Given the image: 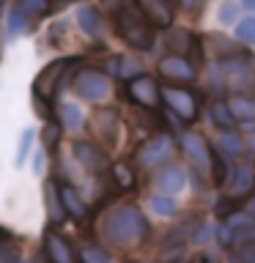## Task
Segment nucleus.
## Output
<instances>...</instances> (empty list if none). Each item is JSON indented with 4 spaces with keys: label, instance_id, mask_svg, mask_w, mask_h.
I'll use <instances>...</instances> for the list:
<instances>
[{
    "label": "nucleus",
    "instance_id": "nucleus-37",
    "mask_svg": "<svg viewBox=\"0 0 255 263\" xmlns=\"http://www.w3.org/2000/svg\"><path fill=\"white\" fill-rule=\"evenodd\" d=\"M121 77L123 80H135V77H140V74H143V71H140V63L137 61H132V58H121Z\"/></svg>",
    "mask_w": 255,
    "mask_h": 263
},
{
    "label": "nucleus",
    "instance_id": "nucleus-5",
    "mask_svg": "<svg viewBox=\"0 0 255 263\" xmlns=\"http://www.w3.org/2000/svg\"><path fill=\"white\" fill-rule=\"evenodd\" d=\"M74 93H77L82 102H102V99L110 96V80H107V74L96 71V69H82L77 71V77H74Z\"/></svg>",
    "mask_w": 255,
    "mask_h": 263
},
{
    "label": "nucleus",
    "instance_id": "nucleus-39",
    "mask_svg": "<svg viewBox=\"0 0 255 263\" xmlns=\"http://www.w3.org/2000/svg\"><path fill=\"white\" fill-rule=\"evenodd\" d=\"M236 260H239V263H255V241H250V244H239Z\"/></svg>",
    "mask_w": 255,
    "mask_h": 263
},
{
    "label": "nucleus",
    "instance_id": "nucleus-26",
    "mask_svg": "<svg viewBox=\"0 0 255 263\" xmlns=\"http://www.w3.org/2000/svg\"><path fill=\"white\" fill-rule=\"evenodd\" d=\"M80 263H118V258H113L110 252L96 244H85L80 250Z\"/></svg>",
    "mask_w": 255,
    "mask_h": 263
},
{
    "label": "nucleus",
    "instance_id": "nucleus-44",
    "mask_svg": "<svg viewBox=\"0 0 255 263\" xmlns=\"http://www.w3.org/2000/svg\"><path fill=\"white\" fill-rule=\"evenodd\" d=\"M244 8H250V11H255V0H242Z\"/></svg>",
    "mask_w": 255,
    "mask_h": 263
},
{
    "label": "nucleus",
    "instance_id": "nucleus-24",
    "mask_svg": "<svg viewBox=\"0 0 255 263\" xmlns=\"http://www.w3.org/2000/svg\"><path fill=\"white\" fill-rule=\"evenodd\" d=\"M195 41H197V39L192 36V33H187V30H178V28H173V30L168 33V47L173 49L170 55H184L187 49L195 44Z\"/></svg>",
    "mask_w": 255,
    "mask_h": 263
},
{
    "label": "nucleus",
    "instance_id": "nucleus-29",
    "mask_svg": "<svg viewBox=\"0 0 255 263\" xmlns=\"http://www.w3.org/2000/svg\"><path fill=\"white\" fill-rule=\"evenodd\" d=\"M28 20H30V16L25 14V11H20V8H14V11L8 14V36H11V39L22 36V33L30 28V22H28Z\"/></svg>",
    "mask_w": 255,
    "mask_h": 263
},
{
    "label": "nucleus",
    "instance_id": "nucleus-28",
    "mask_svg": "<svg viewBox=\"0 0 255 263\" xmlns=\"http://www.w3.org/2000/svg\"><path fill=\"white\" fill-rule=\"evenodd\" d=\"M110 170H113V181H115V186H121V189H132V186H135V173H132L129 164L115 162Z\"/></svg>",
    "mask_w": 255,
    "mask_h": 263
},
{
    "label": "nucleus",
    "instance_id": "nucleus-22",
    "mask_svg": "<svg viewBox=\"0 0 255 263\" xmlns=\"http://www.w3.org/2000/svg\"><path fill=\"white\" fill-rule=\"evenodd\" d=\"M58 118H61V126L66 132H77L82 126V110L71 102H63L61 107H58Z\"/></svg>",
    "mask_w": 255,
    "mask_h": 263
},
{
    "label": "nucleus",
    "instance_id": "nucleus-49",
    "mask_svg": "<svg viewBox=\"0 0 255 263\" xmlns=\"http://www.w3.org/2000/svg\"><path fill=\"white\" fill-rule=\"evenodd\" d=\"M0 3H3V0H0Z\"/></svg>",
    "mask_w": 255,
    "mask_h": 263
},
{
    "label": "nucleus",
    "instance_id": "nucleus-38",
    "mask_svg": "<svg viewBox=\"0 0 255 263\" xmlns=\"http://www.w3.org/2000/svg\"><path fill=\"white\" fill-rule=\"evenodd\" d=\"M214 233H217V228H214L211 222H203V225H201V228H197L195 233H192V241H195V244H206V241H209V238H211Z\"/></svg>",
    "mask_w": 255,
    "mask_h": 263
},
{
    "label": "nucleus",
    "instance_id": "nucleus-27",
    "mask_svg": "<svg viewBox=\"0 0 255 263\" xmlns=\"http://www.w3.org/2000/svg\"><path fill=\"white\" fill-rule=\"evenodd\" d=\"M49 6H52V0H16V8H20V11H25L30 20L44 16V14L49 11Z\"/></svg>",
    "mask_w": 255,
    "mask_h": 263
},
{
    "label": "nucleus",
    "instance_id": "nucleus-21",
    "mask_svg": "<svg viewBox=\"0 0 255 263\" xmlns=\"http://www.w3.org/2000/svg\"><path fill=\"white\" fill-rule=\"evenodd\" d=\"M209 118H211V123H214L217 129H222V132H233L236 118H233V112H230L228 102H211V107H209Z\"/></svg>",
    "mask_w": 255,
    "mask_h": 263
},
{
    "label": "nucleus",
    "instance_id": "nucleus-13",
    "mask_svg": "<svg viewBox=\"0 0 255 263\" xmlns=\"http://www.w3.org/2000/svg\"><path fill=\"white\" fill-rule=\"evenodd\" d=\"M137 8L154 28H170L173 22V6L170 0H137Z\"/></svg>",
    "mask_w": 255,
    "mask_h": 263
},
{
    "label": "nucleus",
    "instance_id": "nucleus-2",
    "mask_svg": "<svg viewBox=\"0 0 255 263\" xmlns=\"http://www.w3.org/2000/svg\"><path fill=\"white\" fill-rule=\"evenodd\" d=\"M118 36L135 49H154V25L143 16L140 8H126L118 11Z\"/></svg>",
    "mask_w": 255,
    "mask_h": 263
},
{
    "label": "nucleus",
    "instance_id": "nucleus-1",
    "mask_svg": "<svg viewBox=\"0 0 255 263\" xmlns=\"http://www.w3.org/2000/svg\"><path fill=\"white\" fill-rule=\"evenodd\" d=\"M148 236V222L145 214L135 203H118L110 209L102 219V238L113 247L132 250V247L143 244Z\"/></svg>",
    "mask_w": 255,
    "mask_h": 263
},
{
    "label": "nucleus",
    "instance_id": "nucleus-9",
    "mask_svg": "<svg viewBox=\"0 0 255 263\" xmlns=\"http://www.w3.org/2000/svg\"><path fill=\"white\" fill-rule=\"evenodd\" d=\"M129 99L140 107H148V110H154L156 104H159L162 99V90L156 85L154 77H148V74H140L129 82Z\"/></svg>",
    "mask_w": 255,
    "mask_h": 263
},
{
    "label": "nucleus",
    "instance_id": "nucleus-11",
    "mask_svg": "<svg viewBox=\"0 0 255 263\" xmlns=\"http://www.w3.org/2000/svg\"><path fill=\"white\" fill-rule=\"evenodd\" d=\"M71 151H74V159H77L85 170H90V173H102L107 167L104 148H99L96 143H90V140H77Z\"/></svg>",
    "mask_w": 255,
    "mask_h": 263
},
{
    "label": "nucleus",
    "instance_id": "nucleus-42",
    "mask_svg": "<svg viewBox=\"0 0 255 263\" xmlns=\"http://www.w3.org/2000/svg\"><path fill=\"white\" fill-rule=\"evenodd\" d=\"M189 263H209V258H206V255H195V258L189 260Z\"/></svg>",
    "mask_w": 255,
    "mask_h": 263
},
{
    "label": "nucleus",
    "instance_id": "nucleus-17",
    "mask_svg": "<svg viewBox=\"0 0 255 263\" xmlns=\"http://www.w3.org/2000/svg\"><path fill=\"white\" fill-rule=\"evenodd\" d=\"M230 176H233L230 184H228L230 197H242V195H247L255 186V167L252 164H239V167H233Z\"/></svg>",
    "mask_w": 255,
    "mask_h": 263
},
{
    "label": "nucleus",
    "instance_id": "nucleus-20",
    "mask_svg": "<svg viewBox=\"0 0 255 263\" xmlns=\"http://www.w3.org/2000/svg\"><path fill=\"white\" fill-rule=\"evenodd\" d=\"M228 107H230V112H233V118L236 121H252L255 118V99L252 96H247V93H233L228 99Z\"/></svg>",
    "mask_w": 255,
    "mask_h": 263
},
{
    "label": "nucleus",
    "instance_id": "nucleus-10",
    "mask_svg": "<svg viewBox=\"0 0 255 263\" xmlns=\"http://www.w3.org/2000/svg\"><path fill=\"white\" fill-rule=\"evenodd\" d=\"M159 74L168 82H189L195 80V63L187 61L184 55H165L159 61Z\"/></svg>",
    "mask_w": 255,
    "mask_h": 263
},
{
    "label": "nucleus",
    "instance_id": "nucleus-33",
    "mask_svg": "<svg viewBox=\"0 0 255 263\" xmlns=\"http://www.w3.org/2000/svg\"><path fill=\"white\" fill-rule=\"evenodd\" d=\"M228 176H230V170H228V162L222 159V154H214V162H211V181L217 186H222L228 181Z\"/></svg>",
    "mask_w": 255,
    "mask_h": 263
},
{
    "label": "nucleus",
    "instance_id": "nucleus-40",
    "mask_svg": "<svg viewBox=\"0 0 255 263\" xmlns=\"http://www.w3.org/2000/svg\"><path fill=\"white\" fill-rule=\"evenodd\" d=\"M217 244L220 247H230V244H233V230H230L225 222L217 225Z\"/></svg>",
    "mask_w": 255,
    "mask_h": 263
},
{
    "label": "nucleus",
    "instance_id": "nucleus-6",
    "mask_svg": "<svg viewBox=\"0 0 255 263\" xmlns=\"http://www.w3.org/2000/svg\"><path fill=\"white\" fill-rule=\"evenodd\" d=\"M173 148H176V143H173V137H170V135H156V137L145 140V143L137 148L135 159H137L140 167L154 170V167H159V164H165V162L170 159Z\"/></svg>",
    "mask_w": 255,
    "mask_h": 263
},
{
    "label": "nucleus",
    "instance_id": "nucleus-31",
    "mask_svg": "<svg viewBox=\"0 0 255 263\" xmlns=\"http://www.w3.org/2000/svg\"><path fill=\"white\" fill-rule=\"evenodd\" d=\"M217 22L225 25V28L239 22V3H233V0H222L220 8H217Z\"/></svg>",
    "mask_w": 255,
    "mask_h": 263
},
{
    "label": "nucleus",
    "instance_id": "nucleus-41",
    "mask_svg": "<svg viewBox=\"0 0 255 263\" xmlns=\"http://www.w3.org/2000/svg\"><path fill=\"white\" fill-rule=\"evenodd\" d=\"M44 167H47L44 148H39V151H33V173H36V176H44Z\"/></svg>",
    "mask_w": 255,
    "mask_h": 263
},
{
    "label": "nucleus",
    "instance_id": "nucleus-8",
    "mask_svg": "<svg viewBox=\"0 0 255 263\" xmlns=\"http://www.w3.org/2000/svg\"><path fill=\"white\" fill-rule=\"evenodd\" d=\"M162 102L168 104L170 115H176L178 121H187V123H192L197 118V110H201L197 107V96L187 88H165Z\"/></svg>",
    "mask_w": 255,
    "mask_h": 263
},
{
    "label": "nucleus",
    "instance_id": "nucleus-19",
    "mask_svg": "<svg viewBox=\"0 0 255 263\" xmlns=\"http://www.w3.org/2000/svg\"><path fill=\"white\" fill-rule=\"evenodd\" d=\"M58 189H61V197H63V205H66V211H69V217L85 219L88 209H85V203H82V197H80L77 189H74L71 184H58Z\"/></svg>",
    "mask_w": 255,
    "mask_h": 263
},
{
    "label": "nucleus",
    "instance_id": "nucleus-32",
    "mask_svg": "<svg viewBox=\"0 0 255 263\" xmlns=\"http://www.w3.org/2000/svg\"><path fill=\"white\" fill-rule=\"evenodd\" d=\"M236 39L244 44H255V16H244L236 22Z\"/></svg>",
    "mask_w": 255,
    "mask_h": 263
},
{
    "label": "nucleus",
    "instance_id": "nucleus-30",
    "mask_svg": "<svg viewBox=\"0 0 255 263\" xmlns=\"http://www.w3.org/2000/svg\"><path fill=\"white\" fill-rule=\"evenodd\" d=\"M61 121H47L44 132H41V145H44V151H52V148H58V143H61Z\"/></svg>",
    "mask_w": 255,
    "mask_h": 263
},
{
    "label": "nucleus",
    "instance_id": "nucleus-25",
    "mask_svg": "<svg viewBox=\"0 0 255 263\" xmlns=\"http://www.w3.org/2000/svg\"><path fill=\"white\" fill-rule=\"evenodd\" d=\"M217 148H220L222 156L233 159V156H239L244 151V143L239 140V135H233V132H222V135L217 137Z\"/></svg>",
    "mask_w": 255,
    "mask_h": 263
},
{
    "label": "nucleus",
    "instance_id": "nucleus-34",
    "mask_svg": "<svg viewBox=\"0 0 255 263\" xmlns=\"http://www.w3.org/2000/svg\"><path fill=\"white\" fill-rule=\"evenodd\" d=\"M225 219H228L225 225H228L230 230H242V228H250V225H255V217H252L250 211H233V214H228Z\"/></svg>",
    "mask_w": 255,
    "mask_h": 263
},
{
    "label": "nucleus",
    "instance_id": "nucleus-47",
    "mask_svg": "<svg viewBox=\"0 0 255 263\" xmlns=\"http://www.w3.org/2000/svg\"><path fill=\"white\" fill-rule=\"evenodd\" d=\"M250 148H252V151H255V135H252V140H250Z\"/></svg>",
    "mask_w": 255,
    "mask_h": 263
},
{
    "label": "nucleus",
    "instance_id": "nucleus-36",
    "mask_svg": "<svg viewBox=\"0 0 255 263\" xmlns=\"http://www.w3.org/2000/svg\"><path fill=\"white\" fill-rule=\"evenodd\" d=\"M0 263H20V250L14 247L11 238L0 241Z\"/></svg>",
    "mask_w": 255,
    "mask_h": 263
},
{
    "label": "nucleus",
    "instance_id": "nucleus-16",
    "mask_svg": "<svg viewBox=\"0 0 255 263\" xmlns=\"http://www.w3.org/2000/svg\"><path fill=\"white\" fill-rule=\"evenodd\" d=\"M44 250H47V258L49 263H74V255L69 250L63 236H58V230L49 228L44 233Z\"/></svg>",
    "mask_w": 255,
    "mask_h": 263
},
{
    "label": "nucleus",
    "instance_id": "nucleus-48",
    "mask_svg": "<svg viewBox=\"0 0 255 263\" xmlns=\"http://www.w3.org/2000/svg\"><path fill=\"white\" fill-rule=\"evenodd\" d=\"M61 3H71V0H61Z\"/></svg>",
    "mask_w": 255,
    "mask_h": 263
},
{
    "label": "nucleus",
    "instance_id": "nucleus-46",
    "mask_svg": "<svg viewBox=\"0 0 255 263\" xmlns=\"http://www.w3.org/2000/svg\"><path fill=\"white\" fill-rule=\"evenodd\" d=\"M6 238H11V236H8V230H6V228H0V241H6Z\"/></svg>",
    "mask_w": 255,
    "mask_h": 263
},
{
    "label": "nucleus",
    "instance_id": "nucleus-12",
    "mask_svg": "<svg viewBox=\"0 0 255 263\" xmlns=\"http://www.w3.org/2000/svg\"><path fill=\"white\" fill-rule=\"evenodd\" d=\"M94 132H96V137H102L107 145H113L115 140H118V132H121V115H118V110H113V107L96 110V115H94Z\"/></svg>",
    "mask_w": 255,
    "mask_h": 263
},
{
    "label": "nucleus",
    "instance_id": "nucleus-7",
    "mask_svg": "<svg viewBox=\"0 0 255 263\" xmlns=\"http://www.w3.org/2000/svg\"><path fill=\"white\" fill-rule=\"evenodd\" d=\"M74 63V58H61V61H52V63H47L44 69L39 71V77L33 80V93L41 96V99H52L58 90V85H61V80H63V74L69 71V66Z\"/></svg>",
    "mask_w": 255,
    "mask_h": 263
},
{
    "label": "nucleus",
    "instance_id": "nucleus-45",
    "mask_svg": "<svg viewBox=\"0 0 255 263\" xmlns=\"http://www.w3.org/2000/svg\"><path fill=\"white\" fill-rule=\"evenodd\" d=\"M247 211H250L252 217H255V197H250V205H247Z\"/></svg>",
    "mask_w": 255,
    "mask_h": 263
},
{
    "label": "nucleus",
    "instance_id": "nucleus-15",
    "mask_svg": "<svg viewBox=\"0 0 255 263\" xmlns=\"http://www.w3.org/2000/svg\"><path fill=\"white\" fill-rule=\"evenodd\" d=\"M74 20H77L80 30L85 33L90 39H99L104 33V20H102V11L94 6H80L77 14H74Z\"/></svg>",
    "mask_w": 255,
    "mask_h": 263
},
{
    "label": "nucleus",
    "instance_id": "nucleus-3",
    "mask_svg": "<svg viewBox=\"0 0 255 263\" xmlns=\"http://www.w3.org/2000/svg\"><path fill=\"white\" fill-rule=\"evenodd\" d=\"M220 74L230 88H252L255 85V58L250 52H233L222 58Z\"/></svg>",
    "mask_w": 255,
    "mask_h": 263
},
{
    "label": "nucleus",
    "instance_id": "nucleus-14",
    "mask_svg": "<svg viewBox=\"0 0 255 263\" xmlns=\"http://www.w3.org/2000/svg\"><path fill=\"white\" fill-rule=\"evenodd\" d=\"M44 203H47V219L52 222V225H61V222L69 219V211H66V205H63L58 181H47L44 184Z\"/></svg>",
    "mask_w": 255,
    "mask_h": 263
},
{
    "label": "nucleus",
    "instance_id": "nucleus-18",
    "mask_svg": "<svg viewBox=\"0 0 255 263\" xmlns=\"http://www.w3.org/2000/svg\"><path fill=\"white\" fill-rule=\"evenodd\" d=\"M156 186H159V192L165 195H178L181 189L187 186V176L184 170L176 167V164H170V167H165L159 176H156Z\"/></svg>",
    "mask_w": 255,
    "mask_h": 263
},
{
    "label": "nucleus",
    "instance_id": "nucleus-23",
    "mask_svg": "<svg viewBox=\"0 0 255 263\" xmlns=\"http://www.w3.org/2000/svg\"><path fill=\"white\" fill-rule=\"evenodd\" d=\"M151 211L156 214V217H173V214L178 211V203H176V197L173 195H165V192H156L151 195Z\"/></svg>",
    "mask_w": 255,
    "mask_h": 263
},
{
    "label": "nucleus",
    "instance_id": "nucleus-35",
    "mask_svg": "<svg viewBox=\"0 0 255 263\" xmlns=\"http://www.w3.org/2000/svg\"><path fill=\"white\" fill-rule=\"evenodd\" d=\"M33 135H36L33 129H25V132H22V137H20V151H16V167H22L25 159H28L30 145H33Z\"/></svg>",
    "mask_w": 255,
    "mask_h": 263
},
{
    "label": "nucleus",
    "instance_id": "nucleus-43",
    "mask_svg": "<svg viewBox=\"0 0 255 263\" xmlns=\"http://www.w3.org/2000/svg\"><path fill=\"white\" fill-rule=\"evenodd\" d=\"M181 3H184V8H195L197 3H201V0H181Z\"/></svg>",
    "mask_w": 255,
    "mask_h": 263
},
{
    "label": "nucleus",
    "instance_id": "nucleus-4",
    "mask_svg": "<svg viewBox=\"0 0 255 263\" xmlns=\"http://www.w3.org/2000/svg\"><path fill=\"white\" fill-rule=\"evenodd\" d=\"M181 148H184V156L189 162V167H192L201 178H211V162H214V154L209 143L195 135V132H184L181 135Z\"/></svg>",
    "mask_w": 255,
    "mask_h": 263
}]
</instances>
